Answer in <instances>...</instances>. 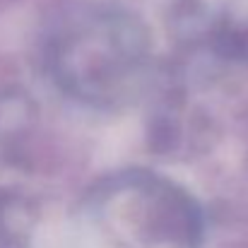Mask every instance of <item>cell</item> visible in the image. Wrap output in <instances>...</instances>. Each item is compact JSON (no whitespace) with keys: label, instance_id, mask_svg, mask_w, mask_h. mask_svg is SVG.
Masks as SVG:
<instances>
[{"label":"cell","instance_id":"7a4b0ae2","mask_svg":"<svg viewBox=\"0 0 248 248\" xmlns=\"http://www.w3.org/2000/svg\"><path fill=\"white\" fill-rule=\"evenodd\" d=\"M34 123V104L22 92L0 94V150H12Z\"/></svg>","mask_w":248,"mask_h":248},{"label":"cell","instance_id":"6da1fadb","mask_svg":"<svg viewBox=\"0 0 248 248\" xmlns=\"http://www.w3.org/2000/svg\"><path fill=\"white\" fill-rule=\"evenodd\" d=\"M147 27L128 10L75 2L48 24L44 63L61 92L96 108L130 104L150 80Z\"/></svg>","mask_w":248,"mask_h":248},{"label":"cell","instance_id":"3957f363","mask_svg":"<svg viewBox=\"0 0 248 248\" xmlns=\"http://www.w3.org/2000/svg\"><path fill=\"white\" fill-rule=\"evenodd\" d=\"M31 222L34 217L27 200L0 193V248H24Z\"/></svg>","mask_w":248,"mask_h":248}]
</instances>
